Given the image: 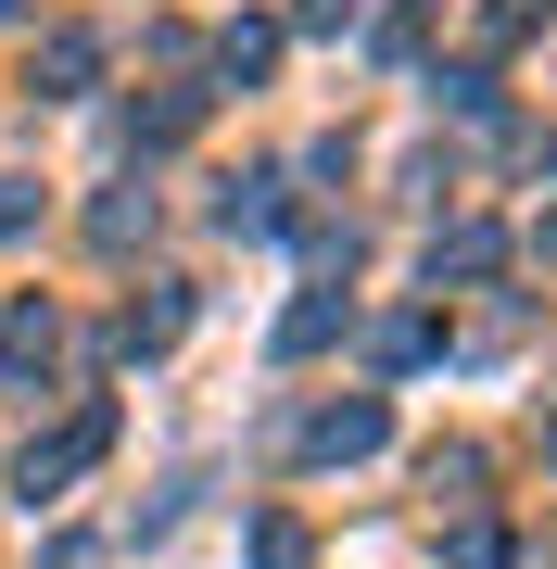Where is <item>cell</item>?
Here are the masks:
<instances>
[{
	"label": "cell",
	"mask_w": 557,
	"mask_h": 569,
	"mask_svg": "<svg viewBox=\"0 0 557 569\" xmlns=\"http://www.w3.org/2000/svg\"><path fill=\"white\" fill-rule=\"evenodd\" d=\"M102 443H115V418H102V406H89L77 430H51V443H26V468H13V481H26V507H39V493H63L89 456H102Z\"/></svg>",
	"instance_id": "6da1fadb"
},
{
	"label": "cell",
	"mask_w": 557,
	"mask_h": 569,
	"mask_svg": "<svg viewBox=\"0 0 557 569\" xmlns=\"http://www.w3.org/2000/svg\"><path fill=\"white\" fill-rule=\"evenodd\" d=\"M380 443V406H330L317 418V456H368Z\"/></svg>",
	"instance_id": "7a4b0ae2"
},
{
	"label": "cell",
	"mask_w": 557,
	"mask_h": 569,
	"mask_svg": "<svg viewBox=\"0 0 557 569\" xmlns=\"http://www.w3.org/2000/svg\"><path fill=\"white\" fill-rule=\"evenodd\" d=\"M330 329H342V305H330V291H317V305H291V329H279V342H291V355H317V342H330Z\"/></svg>",
	"instance_id": "3957f363"
},
{
	"label": "cell",
	"mask_w": 557,
	"mask_h": 569,
	"mask_svg": "<svg viewBox=\"0 0 557 569\" xmlns=\"http://www.w3.org/2000/svg\"><path fill=\"white\" fill-rule=\"evenodd\" d=\"M253 569H305V531H291V519H267V531H253Z\"/></svg>",
	"instance_id": "277c9868"
},
{
	"label": "cell",
	"mask_w": 557,
	"mask_h": 569,
	"mask_svg": "<svg viewBox=\"0 0 557 569\" xmlns=\"http://www.w3.org/2000/svg\"><path fill=\"white\" fill-rule=\"evenodd\" d=\"M26 216H39V203H26V178H0V241H13Z\"/></svg>",
	"instance_id": "5b68a950"
},
{
	"label": "cell",
	"mask_w": 557,
	"mask_h": 569,
	"mask_svg": "<svg viewBox=\"0 0 557 569\" xmlns=\"http://www.w3.org/2000/svg\"><path fill=\"white\" fill-rule=\"evenodd\" d=\"M51 569H102V545H51Z\"/></svg>",
	"instance_id": "8992f818"
},
{
	"label": "cell",
	"mask_w": 557,
	"mask_h": 569,
	"mask_svg": "<svg viewBox=\"0 0 557 569\" xmlns=\"http://www.w3.org/2000/svg\"><path fill=\"white\" fill-rule=\"evenodd\" d=\"M0 13H13V0H0Z\"/></svg>",
	"instance_id": "52a82bcc"
}]
</instances>
